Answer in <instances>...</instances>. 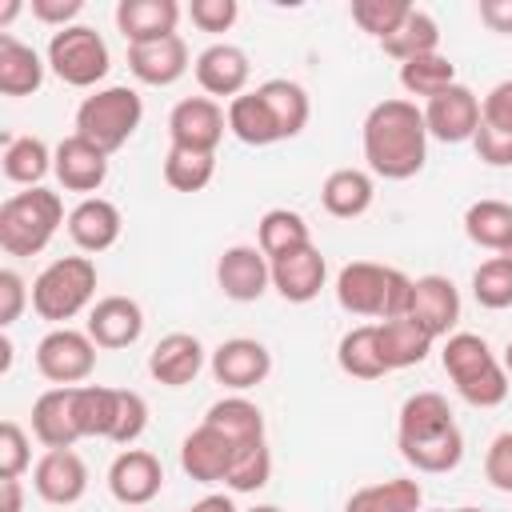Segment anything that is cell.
I'll list each match as a JSON object with an SVG mask.
<instances>
[{
    "instance_id": "9c48e42d",
    "label": "cell",
    "mask_w": 512,
    "mask_h": 512,
    "mask_svg": "<svg viewBox=\"0 0 512 512\" xmlns=\"http://www.w3.org/2000/svg\"><path fill=\"white\" fill-rule=\"evenodd\" d=\"M32 356H36V372L52 388H76L96 368V340L88 332L64 324V328H48Z\"/></svg>"
},
{
    "instance_id": "680465c9",
    "label": "cell",
    "mask_w": 512,
    "mask_h": 512,
    "mask_svg": "<svg viewBox=\"0 0 512 512\" xmlns=\"http://www.w3.org/2000/svg\"><path fill=\"white\" fill-rule=\"evenodd\" d=\"M244 512H284V508H276V504H252V508H244Z\"/></svg>"
},
{
    "instance_id": "30bf717a",
    "label": "cell",
    "mask_w": 512,
    "mask_h": 512,
    "mask_svg": "<svg viewBox=\"0 0 512 512\" xmlns=\"http://www.w3.org/2000/svg\"><path fill=\"white\" fill-rule=\"evenodd\" d=\"M228 132V112L212 96H184L168 112V148L216 152Z\"/></svg>"
},
{
    "instance_id": "44dd1931",
    "label": "cell",
    "mask_w": 512,
    "mask_h": 512,
    "mask_svg": "<svg viewBox=\"0 0 512 512\" xmlns=\"http://www.w3.org/2000/svg\"><path fill=\"white\" fill-rule=\"evenodd\" d=\"M208 356L212 352H204L200 336H192V332H168L148 352V376L156 384H164V388H184V384H192L204 372Z\"/></svg>"
},
{
    "instance_id": "ffe728a7",
    "label": "cell",
    "mask_w": 512,
    "mask_h": 512,
    "mask_svg": "<svg viewBox=\"0 0 512 512\" xmlns=\"http://www.w3.org/2000/svg\"><path fill=\"white\" fill-rule=\"evenodd\" d=\"M408 316L416 324H424L436 340H448L460 324V292L448 276L428 272L412 280V300H408Z\"/></svg>"
},
{
    "instance_id": "7402d4cb",
    "label": "cell",
    "mask_w": 512,
    "mask_h": 512,
    "mask_svg": "<svg viewBox=\"0 0 512 512\" xmlns=\"http://www.w3.org/2000/svg\"><path fill=\"white\" fill-rule=\"evenodd\" d=\"M64 228H68V240H72L84 256H100V252H108V248L120 240L124 216H120V208H116L108 196H84L80 204H72Z\"/></svg>"
},
{
    "instance_id": "7a4b0ae2",
    "label": "cell",
    "mask_w": 512,
    "mask_h": 512,
    "mask_svg": "<svg viewBox=\"0 0 512 512\" xmlns=\"http://www.w3.org/2000/svg\"><path fill=\"white\" fill-rule=\"evenodd\" d=\"M396 448L424 476L452 472L464 460V432L440 392H412L400 404Z\"/></svg>"
},
{
    "instance_id": "52a82bcc",
    "label": "cell",
    "mask_w": 512,
    "mask_h": 512,
    "mask_svg": "<svg viewBox=\"0 0 512 512\" xmlns=\"http://www.w3.org/2000/svg\"><path fill=\"white\" fill-rule=\"evenodd\" d=\"M144 120V100L136 88L128 84H108V88H96L80 100L76 108V136L92 140L100 152H120L136 128Z\"/></svg>"
},
{
    "instance_id": "5bb4252c",
    "label": "cell",
    "mask_w": 512,
    "mask_h": 512,
    "mask_svg": "<svg viewBox=\"0 0 512 512\" xmlns=\"http://www.w3.org/2000/svg\"><path fill=\"white\" fill-rule=\"evenodd\" d=\"M192 72H196V84L204 88V96H212V100H236V96L248 92L252 60H248V52L240 44L216 40L204 52H196Z\"/></svg>"
},
{
    "instance_id": "7c38bea8",
    "label": "cell",
    "mask_w": 512,
    "mask_h": 512,
    "mask_svg": "<svg viewBox=\"0 0 512 512\" xmlns=\"http://www.w3.org/2000/svg\"><path fill=\"white\" fill-rule=\"evenodd\" d=\"M32 488L52 508H72L88 492V464L76 448H44L32 464Z\"/></svg>"
},
{
    "instance_id": "74e56055",
    "label": "cell",
    "mask_w": 512,
    "mask_h": 512,
    "mask_svg": "<svg viewBox=\"0 0 512 512\" xmlns=\"http://www.w3.org/2000/svg\"><path fill=\"white\" fill-rule=\"evenodd\" d=\"M384 56H392L396 64H408L416 56H428V52H440V24L424 12V8H412L408 20L388 36L380 40Z\"/></svg>"
},
{
    "instance_id": "d590c367",
    "label": "cell",
    "mask_w": 512,
    "mask_h": 512,
    "mask_svg": "<svg viewBox=\"0 0 512 512\" xmlns=\"http://www.w3.org/2000/svg\"><path fill=\"white\" fill-rule=\"evenodd\" d=\"M308 244H312V228H308V220H304L300 212H292V208H268V212L260 216V224H256V248H260L268 260L288 256V252L308 248Z\"/></svg>"
},
{
    "instance_id": "8fae6325",
    "label": "cell",
    "mask_w": 512,
    "mask_h": 512,
    "mask_svg": "<svg viewBox=\"0 0 512 512\" xmlns=\"http://www.w3.org/2000/svg\"><path fill=\"white\" fill-rule=\"evenodd\" d=\"M240 444L220 432L212 420H200L184 440H180V468L188 480L196 484H224L228 472H232V460H236Z\"/></svg>"
},
{
    "instance_id": "4dcf8cb0",
    "label": "cell",
    "mask_w": 512,
    "mask_h": 512,
    "mask_svg": "<svg viewBox=\"0 0 512 512\" xmlns=\"http://www.w3.org/2000/svg\"><path fill=\"white\" fill-rule=\"evenodd\" d=\"M72 412H76L80 440H112V428L120 416V388L76 384L72 388Z\"/></svg>"
},
{
    "instance_id": "f6af8a7d",
    "label": "cell",
    "mask_w": 512,
    "mask_h": 512,
    "mask_svg": "<svg viewBox=\"0 0 512 512\" xmlns=\"http://www.w3.org/2000/svg\"><path fill=\"white\" fill-rule=\"evenodd\" d=\"M148 428V400L132 388H120V416H116V428H112V444L120 448H132Z\"/></svg>"
},
{
    "instance_id": "9a60e30c",
    "label": "cell",
    "mask_w": 512,
    "mask_h": 512,
    "mask_svg": "<svg viewBox=\"0 0 512 512\" xmlns=\"http://www.w3.org/2000/svg\"><path fill=\"white\" fill-rule=\"evenodd\" d=\"M208 368H212L216 384H224L228 392H248V388L268 380L272 352H268V344H260L252 336H232V340H220L212 348Z\"/></svg>"
},
{
    "instance_id": "b9f144b4",
    "label": "cell",
    "mask_w": 512,
    "mask_h": 512,
    "mask_svg": "<svg viewBox=\"0 0 512 512\" xmlns=\"http://www.w3.org/2000/svg\"><path fill=\"white\" fill-rule=\"evenodd\" d=\"M472 296L480 308L488 312H504L512 308V264L504 256H488L476 272H472Z\"/></svg>"
},
{
    "instance_id": "277c9868",
    "label": "cell",
    "mask_w": 512,
    "mask_h": 512,
    "mask_svg": "<svg viewBox=\"0 0 512 512\" xmlns=\"http://www.w3.org/2000/svg\"><path fill=\"white\" fill-rule=\"evenodd\" d=\"M440 364H444V376L452 380L456 396L472 408H500L508 400V372L500 364V356L488 348L484 336L476 332H452L440 348Z\"/></svg>"
},
{
    "instance_id": "e575fe53",
    "label": "cell",
    "mask_w": 512,
    "mask_h": 512,
    "mask_svg": "<svg viewBox=\"0 0 512 512\" xmlns=\"http://www.w3.org/2000/svg\"><path fill=\"white\" fill-rule=\"evenodd\" d=\"M336 364L352 380H380V376H388V364H384L380 340H376V324L348 328L340 336V344H336Z\"/></svg>"
},
{
    "instance_id": "9f6ffc18",
    "label": "cell",
    "mask_w": 512,
    "mask_h": 512,
    "mask_svg": "<svg viewBox=\"0 0 512 512\" xmlns=\"http://www.w3.org/2000/svg\"><path fill=\"white\" fill-rule=\"evenodd\" d=\"M20 8H24V4H20V0H8V4H4V8H0V32H4V28H8V24H12V20H16V12H20Z\"/></svg>"
},
{
    "instance_id": "2e32d148",
    "label": "cell",
    "mask_w": 512,
    "mask_h": 512,
    "mask_svg": "<svg viewBox=\"0 0 512 512\" xmlns=\"http://www.w3.org/2000/svg\"><path fill=\"white\" fill-rule=\"evenodd\" d=\"M424 124H428V136L432 140H440V144H464L480 128V96L468 84L456 80L440 96L424 100Z\"/></svg>"
},
{
    "instance_id": "5b68a950",
    "label": "cell",
    "mask_w": 512,
    "mask_h": 512,
    "mask_svg": "<svg viewBox=\"0 0 512 512\" xmlns=\"http://www.w3.org/2000/svg\"><path fill=\"white\" fill-rule=\"evenodd\" d=\"M60 224H68L60 192H52V188L12 192L0 204V248L16 260L40 256L52 244V236L60 232Z\"/></svg>"
},
{
    "instance_id": "bcb514c9",
    "label": "cell",
    "mask_w": 512,
    "mask_h": 512,
    "mask_svg": "<svg viewBox=\"0 0 512 512\" xmlns=\"http://www.w3.org/2000/svg\"><path fill=\"white\" fill-rule=\"evenodd\" d=\"M32 304V288L16 268H0V328H12Z\"/></svg>"
},
{
    "instance_id": "1f68e13d",
    "label": "cell",
    "mask_w": 512,
    "mask_h": 512,
    "mask_svg": "<svg viewBox=\"0 0 512 512\" xmlns=\"http://www.w3.org/2000/svg\"><path fill=\"white\" fill-rule=\"evenodd\" d=\"M420 504H424V488L412 476H388L356 488L344 500V512H420Z\"/></svg>"
},
{
    "instance_id": "4fadbf2b",
    "label": "cell",
    "mask_w": 512,
    "mask_h": 512,
    "mask_svg": "<svg viewBox=\"0 0 512 512\" xmlns=\"http://www.w3.org/2000/svg\"><path fill=\"white\" fill-rule=\"evenodd\" d=\"M164 488V464L148 448H124L108 464V492L124 508H148Z\"/></svg>"
},
{
    "instance_id": "be15d7a7",
    "label": "cell",
    "mask_w": 512,
    "mask_h": 512,
    "mask_svg": "<svg viewBox=\"0 0 512 512\" xmlns=\"http://www.w3.org/2000/svg\"><path fill=\"white\" fill-rule=\"evenodd\" d=\"M132 512H144V508H132Z\"/></svg>"
},
{
    "instance_id": "3957f363",
    "label": "cell",
    "mask_w": 512,
    "mask_h": 512,
    "mask_svg": "<svg viewBox=\"0 0 512 512\" xmlns=\"http://www.w3.org/2000/svg\"><path fill=\"white\" fill-rule=\"evenodd\" d=\"M336 304L348 316H368V320H396L408 316V300H412V276L392 268V264H376V260H352L336 272Z\"/></svg>"
},
{
    "instance_id": "4316f807",
    "label": "cell",
    "mask_w": 512,
    "mask_h": 512,
    "mask_svg": "<svg viewBox=\"0 0 512 512\" xmlns=\"http://www.w3.org/2000/svg\"><path fill=\"white\" fill-rule=\"evenodd\" d=\"M376 340H380V356L388 364V372H400V368H416L428 360L436 336L416 324L412 316H396V320H380L376 324Z\"/></svg>"
},
{
    "instance_id": "cb8c5ba5",
    "label": "cell",
    "mask_w": 512,
    "mask_h": 512,
    "mask_svg": "<svg viewBox=\"0 0 512 512\" xmlns=\"http://www.w3.org/2000/svg\"><path fill=\"white\" fill-rule=\"evenodd\" d=\"M192 68L184 36H164L152 44H128V72L148 88H172Z\"/></svg>"
},
{
    "instance_id": "f5cc1de1",
    "label": "cell",
    "mask_w": 512,
    "mask_h": 512,
    "mask_svg": "<svg viewBox=\"0 0 512 512\" xmlns=\"http://www.w3.org/2000/svg\"><path fill=\"white\" fill-rule=\"evenodd\" d=\"M480 24L488 32H500V36H512V0H480Z\"/></svg>"
},
{
    "instance_id": "f546056e",
    "label": "cell",
    "mask_w": 512,
    "mask_h": 512,
    "mask_svg": "<svg viewBox=\"0 0 512 512\" xmlns=\"http://www.w3.org/2000/svg\"><path fill=\"white\" fill-rule=\"evenodd\" d=\"M224 112H228V132L240 144H248V148H268V144H280L284 140V132H280L268 100L260 96V88H248L244 96L228 100Z\"/></svg>"
},
{
    "instance_id": "484cf974",
    "label": "cell",
    "mask_w": 512,
    "mask_h": 512,
    "mask_svg": "<svg viewBox=\"0 0 512 512\" xmlns=\"http://www.w3.org/2000/svg\"><path fill=\"white\" fill-rule=\"evenodd\" d=\"M376 200V176L368 168H332L320 184V204L336 220H360Z\"/></svg>"
},
{
    "instance_id": "83f0119b",
    "label": "cell",
    "mask_w": 512,
    "mask_h": 512,
    "mask_svg": "<svg viewBox=\"0 0 512 512\" xmlns=\"http://www.w3.org/2000/svg\"><path fill=\"white\" fill-rule=\"evenodd\" d=\"M32 436L44 448H76L80 428L72 412V388H48L32 400Z\"/></svg>"
},
{
    "instance_id": "6125c7cd",
    "label": "cell",
    "mask_w": 512,
    "mask_h": 512,
    "mask_svg": "<svg viewBox=\"0 0 512 512\" xmlns=\"http://www.w3.org/2000/svg\"><path fill=\"white\" fill-rule=\"evenodd\" d=\"M420 512H448V508H420Z\"/></svg>"
},
{
    "instance_id": "603a6c76",
    "label": "cell",
    "mask_w": 512,
    "mask_h": 512,
    "mask_svg": "<svg viewBox=\"0 0 512 512\" xmlns=\"http://www.w3.org/2000/svg\"><path fill=\"white\" fill-rule=\"evenodd\" d=\"M268 264H272V288L288 304H312L320 296L324 280H328V260H324V252L316 244L296 248L288 256H276Z\"/></svg>"
},
{
    "instance_id": "7bdbcfd3",
    "label": "cell",
    "mask_w": 512,
    "mask_h": 512,
    "mask_svg": "<svg viewBox=\"0 0 512 512\" xmlns=\"http://www.w3.org/2000/svg\"><path fill=\"white\" fill-rule=\"evenodd\" d=\"M268 480H272V452H268V440H264V444H248V448L236 452L224 488L228 492H260Z\"/></svg>"
},
{
    "instance_id": "6da1fadb",
    "label": "cell",
    "mask_w": 512,
    "mask_h": 512,
    "mask_svg": "<svg viewBox=\"0 0 512 512\" xmlns=\"http://www.w3.org/2000/svg\"><path fill=\"white\" fill-rule=\"evenodd\" d=\"M428 140L424 108L404 96L376 100L360 124L364 164L380 180H412L428 160Z\"/></svg>"
},
{
    "instance_id": "8992f818",
    "label": "cell",
    "mask_w": 512,
    "mask_h": 512,
    "mask_svg": "<svg viewBox=\"0 0 512 512\" xmlns=\"http://www.w3.org/2000/svg\"><path fill=\"white\" fill-rule=\"evenodd\" d=\"M96 260L92 256H60L40 268L32 280V312L52 328H64L80 312L96 304Z\"/></svg>"
},
{
    "instance_id": "c3c4849f",
    "label": "cell",
    "mask_w": 512,
    "mask_h": 512,
    "mask_svg": "<svg viewBox=\"0 0 512 512\" xmlns=\"http://www.w3.org/2000/svg\"><path fill=\"white\" fill-rule=\"evenodd\" d=\"M188 16L200 32H228L240 16V4L236 0H192L188 4Z\"/></svg>"
},
{
    "instance_id": "f907efd6",
    "label": "cell",
    "mask_w": 512,
    "mask_h": 512,
    "mask_svg": "<svg viewBox=\"0 0 512 512\" xmlns=\"http://www.w3.org/2000/svg\"><path fill=\"white\" fill-rule=\"evenodd\" d=\"M480 124L488 128H500V132H512V80H500L484 92L480 100Z\"/></svg>"
},
{
    "instance_id": "60d3db41",
    "label": "cell",
    "mask_w": 512,
    "mask_h": 512,
    "mask_svg": "<svg viewBox=\"0 0 512 512\" xmlns=\"http://www.w3.org/2000/svg\"><path fill=\"white\" fill-rule=\"evenodd\" d=\"M412 8L416 4H408V0H352L348 12H352V24L380 44V40H388L408 20Z\"/></svg>"
},
{
    "instance_id": "6f0895ef",
    "label": "cell",
    "mask_w": 512,
    "mask_h": 512,
    "mask_svg": "<svg viewBox=\"0 0 512 512\" xmlns=\"http://www.w3.org/2000/svg\"><path fill=\"white\" fill-rule=\"evenodd\" d=\"M500 364H504V372H508V380H512V340L504 344V356H500Z\"/></svg>"
},
{
    "instance_id": "91938a15",
    "label": "cell",
    "mask_w": 512,
    "mask_h": 512,
    "mask_svg": "<svg viewBox=\"0 0 512 512\" xmlns=\"http://www.w3.org/2000/svg\"><path fill=\"white\" fill-rule=\"evenodd\" d=\"M448 512H484V508H472V504H464V508H448Z\"/></svg>"
},
{
    "instance_id": "f35d334b",
    "label": "cell",
    "mask_w": 512,
    "mask_h": 512,
    "mask_svg": "<svg viewBox=\"0 0 512 512\" xmlns=\"http://www.w3.org/2000/svg\"><path fill=\"white\" fill-rule=\"evenodd\" d=\"M452 84H456V64L444 52H428V56H416V60L400 64V88L408 96L432 100V96H440Z\"/></svg>"
},
{
    "instance_id": "94428289",
    "label": "cell",
    "mask_w": 512,
    "mask_h": 512,
    "mask_svg": "<svg viewBox=\"0 0 512 512\" xmlns=\"http://www.w3.org/2000/svg\"><path fill=\"white\" fill-rule=\"evenodd\" d=\"M500 256H504V260H508V264H512V244H508V252H500Z\"/></svg>"
},
{
    "instance_id": "ab89813d",
    "label": "cell",
    "mask_w": 512,
    "mask_h": 512,
    "mask_svg": "<svg viewBox=\"0 0 512 512\" xmlns=\"http://www.w3.org/2000/svg\"><path fill=\"white\" fill-rule=\"evenodd\" d=\"M216 176V152L168 148L164 152V184L172 192H204Z\"/></svg>"
},
{
    "instance_id": "f1b7e54d",
    "label": "cell",
    "mask_w": 512,
    "mask_h": 512,
    "mask_svg": "<svg viewBox=\"0 0 512 512\" xmlns=\"http://www.w3.org/2000/svg\"><path fill=\"white\" fill-rule=\"evenodd\" d=\"M44 72H48V60H44L32 44H24V40L0 32V92H4V96L16 100V96L40 92Z\"/></svg>"
},
{
    "instance_id": "db71d44e",
    "label": "cell",
    "mask_w": 512,
    "mask_h": 512,
    "mask_svg": "<svg viewBox=\"0 0 512 512\" xmlns=\"http://www.w3.org/2000/svg\"><path fill=\"white\" fill-rule=\"evenodd\" d=\"M0 512H24V484L0 480Z\"/></svg>"
},
{
    "instance_id": "d6a6232c",
    "label": "cell",
    "mask_w": 512,
    "mask_h": 512,
    "mask_svg": "<svg viewBox=\"0 0 512 512\" xmlns=\"http://www.w3.org/2000/svg\"><path fill=\"white\" fill-rule=\"evenodd\" d=\"M464 236L476 244V248H488V252H508L512 244V204L508 200H472L464 208Z\"/></svg>"
},
{
    "instance_id": "8d00e7d4",
    "label": "cell",
    "mask_w": 512,
    "mask_h": 512,
    "mask_svg": "<svg viewBox=\"0 0 512 512\" xmlns=\"http://www.w3.org/2000/svg\"><path fill=\"white\" fill-rule=\"evenodd\" d=\"M256 88H260V96L268 100V108H272V116H276L284 140H292V136H300V132L308 128L312 100H308V92H304L296 80L272 76V80H264V84H256Z\"/></svg>"
},
{
    "instance_id": "d4e9b609",
    "label": "cell",
    "mask_w": 512,
    "mask_h": 512,
    "mask_svg": "<svg viewBox=\"0 0 512 512\" xmlns=\"http://www.w3.org/2000/svg\"><path fill=\"white\" fill-rule=\"evenodd\" d=\"M184 8L176 0H120L116 4V28L128 44H152L164 36H176Z\"/></svg>"
},
{
    "instance_id": "ac0fdd59",
    "label": "cell",
    "mask_w": 512,
    "mask_h": 512,
    "mask_svg": "<svg viewBox=\"0 0 512 512\" xmlns=\"http://www.w3.org/2000/svg\"><path fill=\"white\" fill-rule=\"evenodd\" d=\"M52 176L60 180L64 192H80V200L96 196L108 180V152L72 132L52 148Z\"/></svg>"
},
{
    "instance_id": "816d5d0a",
    "label": "cell",
    "mask_w": 512,
    "mask_h": 512,
    "mask_svg": "<svg viewBox=\"0 0 512 512\" xmlns=\"http://www.w3.org/2000/svg\"><path fill=\"white\" fill-rule=\"evenodd\" d=\"M32 8V16L40 20V24H48V28H72L76 24V16L84 12V0H32L28 4Z\"/></svg>"
},
{
    "instance_id": "ba28073f",
    "label": "cell",
    "mask_w": 512,
    "mask_h": 512,
    "mask_svg": "<svg viewBox=\"0 0 512 512\" xmlns=\"http://www.w3.org/2000/svg\"><path fill=\"white\" fill-rule=\"evenodd\" d=\"M44 60H48V72L68 84V88H92L108 76L112 68V56H108V44L96 28L88 24H72V28H60L52 32L48 48H44Z\"/></svg>"
},
{
    "instance_id": "7dc6e473",
    "label": "cell",
    "mask_w": 512,
    "mask_h": 512,
    "mask_svg": "<svg viewBox=\"0 0 512 512\" xmlns=\"http://www.w3.org/2000/svg\"><path fill=\"white\" fill-rule=\"evenodd\" d=\"M484 480L496 492H508L512 496V432L492 436V444L484 452Z\"/></svg>"
},
{
    "instance_id": "d6986e66",
    "label": "cell",
    "mask_w": 512,
    "mask_h": 512,
    "mask_svg": "<svg viewBox=\"0 0 512 512\" xmlns=\"http://www.w3.org/2000/svg\"><path fill=\"white\" fill-rule=\"evenodd\" d=\"M84 332L96 340V348L104 352H120V348H132L144 332V308L132 300V296H100L92 308H88V324Z\"/></svg>"
},
{
    "instance_id": "e0dca14e",
    "label": "cell",
    "mask_w": 512,
    "mask_h": 512,
    "mask_svg": "<svg viewBox=\"0 0 512 512\" xmlns=\"http://www.w3.org/2000/svg\"><path fill=\"white\" fill-rule=\"evenodd\" d=\"M216 288L236 304H256L272 288V264L256 244H232L216 260Z\"/></svg>"
},
{
    "instance_id": "836d02e7",
    "label": "cell",
    "mask_w": 512,
    "mask_h": 512,
    "mask_svg": "<svg viewBox=\"0 0 512 512\" xmlns=\"http://www.w3.org/2000/svg\"><path fill=\"white\" fill-rule=\"evenodd\" d=\"M0 168L12 184H24V188H40V180L52 172V148L24 132V136H4V152H0Z\"/></svg>"
},
{
    "instance_id": "ee69618b",
    "label": "cell",
    "mask_w": 512,
    "mask_h": 512,
    "mask_svg": "<svg viewBox=\"0 0 512 512\" xmlns=\"http://www.w3.org/2000/svg\"><path fill=\"white\" fill-rule=\"evenodd\" d=\"M32 468V444L28 432L16 420L0 424V480H20Z\"/></svg>"
},
{
    "instance_id": "681fc988",
    "label": "cell",
    "mask_w": 512,
    "mask_h": 512,
    "mask_svg": "<svg viewBox=\"0 0 512 512\" xmlns=\"http://www.w3.org/2000/svg\"><path fill=\"white\" fill-rule=\"evenodd\" d=\"M472 148H476V160L488 164V168H508L512 164V132L480 124L476 136H472Z\"/></svg>"
},
{
    "instance_id": "11a10c76",
    "label": "cell",
    "mask_w": 512,
    "mask_h": 512,
    "mask_svg": "<svg viewBox=\"0 0 512 512\" xmlns=\"http://www.w3.org/2000/svg\"><path fill=\"white\" fill-rule=\"evenodd\" d=\"M184 512H240L236 504H232V496L228 492H208V496H200L192 508H184Z\"/></svg>"
}]
</instances>
